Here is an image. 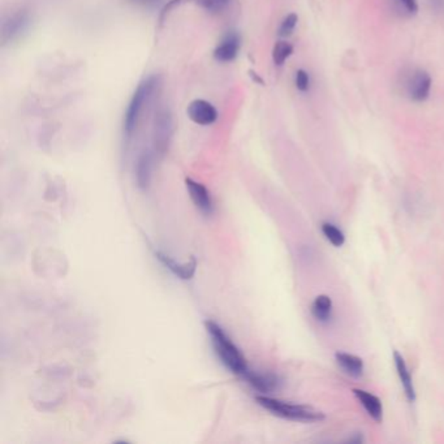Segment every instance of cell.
Wrapping results in <instances>:
<instances>
[{
    "mask_svg": "<svg viewBox=\"0 0 444 444\" xmlns=\"http://www.w3.org/2000/svg\"><path fill=\"white\" fill-rule=\"evenodd\" d=\"M401 8L406 10L408 15H415L418 12V3L417 0H396Z\"/></svg>",
    "mask_w": 444,
    "mask_h": 444,
    "instance_id": "cell-21",
    "label": "cell"
},
{
    "mask_svg": "<svg viewBox=\"0 0 444 444\" xmlns=\"http://www.w3.org/2000/svg\"><path fill=\"white\" fill-rule=\"evenodd\" d=\"M293 54V46L287 40H279L275 43L274 50H272V60L276 66H283L287 59L290 58Z\"/></svg>",
    "mask_w": 444,
    "mask_h": 444,
    "instance_id": "cell-18",
    "label": "cell"
},
{
    "mask_svg": "<svg viewBox=\"0 0 444 444\" xmlns=\"http://www.w3.org/2000/svg\"><path fill=\"white\" fill-rule=\"evenodd\" d=\"M295 82H296V87L299 89L301 93H306L309 91L310 89V76L309 73L304 69H299L296 72V78H295Z\"/></svg>",
    "mask_w": 444,
    "mask_h": 444,
    "instance_id": "cell-20",
    "label": "cell"
},
{
    "mask_svg": "<svg viewBox=\"0 0 444 444\" xmlns=\"http://www.w3.org/2000/svg\"><path fill=\"white\" fill-rule=\"evenodd\" d=\"M231 0H213L214 12H218V10H222L223 8H225L228 4H230Z\"/></svg>",
    "mask_w": 444,
    "mask_h": 444,
    "instance_id": "cell-23",
    "label": "cell"
},
{
    "mask_svg": "<svg viewBox=\"0 0 444 444\" xmlns=\"http://www.w3.org/2000/svg\"><path fill=\"white\" fill-rule=\"evenodd\" d=\"M320 230H322V233L325 235V237H326L334 246L340 248V246L344 245V242H346L344 233L341 232V230H339L336 225H334L332 223H322Z\"/></svg>",
    "mask_w": 444,
    "mask_h": 444,
    "instance_id": "cell-17",
    "label": "cell"
},
{
    "mask_svg": "<svg viewBox=\"0 0 444 444\" xmlns=\"http://www.w3.org/2000/svg\"><path fill=\"white\" fill-rule=\"evenodd\" d=\"M353 394L356 395L361 406L365 408L367 415H370L376 422H382L383 420V406L378 396L373 395L364 390L355 388Z\"/></svg>",
    "mask_w": 444,
    "mask_h": 444,
    "instance_id": "cell-13",
    "label": "cell"
},
{
    "mask_svg": "<svg viewBox=\"0 0 444 444\" xmlns=\"http://www.w3.org/2000/svg\"><path fill=\"white\" fill-rule=\"evenodd\" d=\"M206 330L212 339L214 350L218 358L222 361L223 365L231 370L233 374L244 377L249 371V367L240 348L237 347L232 341L231 338L224 332V330L213 320L206 322Z\"/></svg>",
    "mask_w": 444,
    "mask_h": 444,
    "instance_id": "cell-1",
    "label": "cell"
},
{
    "mask_svg": "<svg viewBox=\"0 0 444 444\" xmlns=\"http://www.w3.org/2000/svg\"><path fill=\"white\" fill-rule=\"evenodd\" d=\"M244 379L251 385L254 390L262 394H269L275 391L280 385V379L275 374L270 373H260L249 369V371L244 376Z\"/></svg>",
    "mask_w": 444,
    "mask_h": 444,
    "instance_id": "cell-11",
    "label": "cell"
},
{
    "mask_svg": "<svg viewBox=\"0 0 444 444\" xmlns=\"http://www.w3.org/2000/svg\"><path fill=\"white\" fill-rule=\"evenodd\" d=\"M155 256L165 269L171 271L177 278L183 280H191L193 278L195 270H197V261L194 257H192L188 262L180 263V262L175 261L172 257L167 256L162 251H156Z\"/></svg>",
    "mask_w": 444,
    "mask_h": 444,
    "instance_id": "cell-9",
    "label": "cell"
},
{
    "mask_svg": "<svg viewBox=\"0 0 444 444\" xmlns=\"http://www.w3.org/2000/svg\"><path fill=\"white\" fill-rule=\"evenodd\" d=\"M256 401L269 410L271 415H276L280 418H286L290 421H299V422H319L326 418L325 413L317 410L314 408L301 404H292L288 401H283L270 396H257Z\"/></svg>",
    "mask_w": 444,
    "mask_h": 444,
    "instance_id": "cell-2",
    "label": "cell"
},
{
    "mask_svg": "<svg viewBox=\"0 0 444 444\" xmlns=\"http://www.w3.org/2000/svg\"><path fill=\"white\" fill-rule=\"evenodd\" d=\"M242 40L237 33L230 31L214 51V58L222 63H230L237 58Z\"/></svg>",
    "mask_w": 444,
    "mask_h": 444,
    "instance_id": "cell-10",
    "label": "cell"
},
{
    "mask_svg": "<svg viewBox=\"0 0 444 444\" xmlns=\"http://www.w3.org/2000/svg\"><path fill=\"white\" fill-rule=\"evenodd\" d=\"M429 4L435 13H444V0H429Z\"/></svg>",
    "mask_w": 444,
    "mask_h": 444,
    "instance_id": "cell-22",
    "label": "cell"
},
{
    "mask_svg": "<svg viewBox=\"0 0 444 444\" xmlns=\"http://www.w3.org/2000/svg\"><path fill=\"white\" fill-rule=\"evenodd\" d=\"M158 84H159L158 76H149L137 87L133 97L128 105L126 116H124V135L128 140L135 133L144 106L151 97V94L154 93L155 89L158 87Z\"/></svg>",
    "mask_w": 444,
    "mask_h": 444,
    "instance_id": "cell-3",
    "label": "cell"
},
{
    "mask_svg": "<svg viewBox=\"0 0 444 444\" xmlns=\"http://www.w3.org/2000/svg\"><path fill=\"white\" fill-rule=\"evenodd\" d=\"M30 25V16L27 10H19L8 16L1 24V42L10 43L22 36Z\"/></svg>",
    "mask_w": 444,
    "mask_h": 444,
    "instance_id": "cell-6",
    "label": "cell"
},
{
    "mask_svg": "<svg viewBox=\"0 0 444 444\" xmlns=\"http://www.w3.org/2000/svg\"><path fill=\"white\" fill-rule=\"evenodd\" d=\"M311 314L318 322L326 323L332 316V301L329 296L320 295L311 304Z\"/></svg>",
    "mask_w": 444,
    "mask_h": 444,
    "instance_id": "cell-16",
    "label": "cell"
},
{
    "mask_svg": "<svg viewBox=\"0 0 444 444\" xmlns=\"http://www.w3.org/2000/svg\"><path fill=\"white\" fill-rule=\"evenodd\" d=\"M189 119L198 126H212L218 120L216 108L205 99H195L186 110Z\"/></svg>",
    "mask_w": 444,
    "mask_h": 444,
    "instance_id": "cell-8",
    "label": "cell"
},
{
    "mask_svg": "<svg viewBox=\"0 0 444 444\" xmlns=\"http://www.w3.org/2000/svg\"><path fill=\"white\" fill-rule=\"evenodd\" d=\"M394 361H395L396 371H397V376L400 378V382H401L403 388H404L406 399L410 403H415V397H417L415 385H413L412 374H410L409 369L406 367V360L399 352H394Z\"/></svg>",
    "mask_w": 444,
    "mask_h": 444,
    "instance_id": "cell-14",
    "label": "cell"
},
{
    "mask_svg": "<svg viewBox=\"0 0 444 444\" xmlns=\"http://www.w3.org/2000/svg\"><path fill=\"white\" fill-rule=\"evenodd\" d=\"M297 22H299V16H297L296 13L287 15V16L284 17V20L281 21L279 30H278L280 37H281V38L290 37V34L293 33V30L296 29Z\"/></svg>",
    "mask_w": 444,
    "mask_h": 444,
    "instance_id": "cell-19",
    "label": "cell"
},
{
    "mask_svg": "<svg viewBox=\"0 0 444 444\" xmlns=\"http://www.w3.org/2000/svg\"><path fill=\"white\" fill-rule=\"evenodd\" d=\"M185 185L194 206L206 216L213 215L215 209H214L213 197L209 192V189L203 184L194 182L191 177L185 179Z\"/></svg>",
    "mask_w": 444,
    "mask_h": 444,
    "instance_id": "cell-7",
    "label": "cell"
},
{
    "mask_svg": "<svg viewBox=\"0 0 444 444\" xmlns=\"http://www.w3.org/2000/svg\"><path fill=\"white\" fill-rule=\"evenodd\" d=\"M433 80L431 76L424 69H415L410 73L406 81V94L410 101L415 103H422L427 101L431 91Z\"/></svg>",
    "mask_w": 444,
    "mask_h": 444,
    "instance_id": "cell-5",
    "label": "cell"
},
{
    "mask_svg": "<svg viewBox=\"0 0 444 444\" xmlns=\"http://www.w3.org/2000/svg\"><path fill=\"white\" fill-rule=\"evenodd\" d=\"M153 163L154 155L150 150L142 151L137 159L135 165V180L141 189H147L153 177Z\"/></svg>",
    "mask_w": 444,
    "mask_h": 444,
    "instance_id": "cell-12",
    "label": "cell"
},
{
    "mask_svg": "<svg viewBox=\"0 0 444 444\" xmlns=\"http://www.w3.org/2000/svg\"><path fill=\"white\" fill-rule=\"evenodd\" d=\"M335 358H336L339 367H341L343 371L349 377L361 378L364 376L365 365H364L362 358L357 357L355 355H349L346 352H338L335 355Z\"/></svg>",
    "mask_w": 444,
    "mask_h": 444,
    "instance_id": "cell-15",
    "label": "cell"
},
{
    "mask_svg": "<svg viewBox=\"0 0 444 444\" xmlns=\"http://www.w3.org/2000/svg\"><path fill=\"white\" fill-rule=\"evenodd\" d=\"M174 133V120L170 110L162 108L156 112L154 121V147L156 154L163 155L168 150Z\"/></svg>",
    "mask_w": 444,
    "mask_h": 444,
    "instance_id": "cell-4",
    "label": "cell"
}]
</instances>
